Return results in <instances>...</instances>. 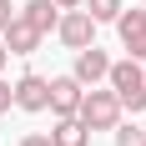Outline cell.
Wrapping results in <instances>:
<instances>
[{
  "instance_id": "14",
  "label": "cell",
  "mask_w": 146,
  "mask_h": 146,
  "mask_svg": "<svg viewBox=\"0 0 146 146\" xmlns=\"http://www.w3.org/2000/svg\"><path fill=\"white\" fill-rule=\"evenodd\" d=\"M10 20H15V10H10V0H0V30L10 25Z\"/></svg>"
},
{
  "instance_id": "10",
  "label": "cell",
  "mask_w": 146,
  "mask_h": 146,
  "mask_svg": "<svg viewBox=\"0 0 146 146\" xmlns=\"http://www.w3.org/2000/svg\"><path fill=\"white\" fill-rule=\"evenodd\" d=\"M45 136H50V146H91V131L76 116H56V126H50Z\"/></svg>"
},
{
  "instance_id": "9",
  "label": "cell",
  "mask_w": 146,
  "mask_h": 146,
  "mask_svg": "<svg viewBox=\"0 0 146 146\" xmlns=\"http://www.w3.org/2000/svg\"><path fill=\"white\" fill-rule=\"evenodd\" d=\"M20 20H30L40 35H50V30L60 25V10H56V0H25V5H20Z\"/></svg>"
},
{
  "instance_id": "7",
  "label": "cell",
  "mask_w": 146,
  "mask_h": 146,
  "mask_svg": "<svg viewBox=\"0 0 146 146\" xmlns=\"http://www.w3.org/2000/svg\"><path fill=\"white\" fill-rule=\"evenodd\" d=\"M0 40H5V50H10V56H30V50H40V30L30 25V20H20V10H15V20L5 30H0Z\"/></svg>"
},
{
  "instance_id": "13",
  "label": "cell",
  "mask_w": 146,
  "mask_h": 146,
  "mask_svg": "<svg viewBox=\"0 0 146 146\" xmlns=\"http://www.w3.org/2000/svg\"><path fill=\"white\" fill-rule=\"evenodd\" d=\"M10 106H15V86H10V81H5V76H0V116H5Z\"/></svg>"
},
{
  "instance_id": "6",
  "label": "cell",
  "mask_w": 146,
  "mask_h": 146,
  "mask_svg": "<svg viewBox=\"0 0 146 146\" xmlns=\"http://www.w3.org/2000/svg\"><path fill=\"white\" fill-rule=\"evenodd\" d=\"M71 76L81 81V86H101L106 76H111V56H106L101 45H86V50H76V66H71Z\"/></svg>"
},
{
  "instance_id": "1",
  "label": "cell",
  "mask_w": 146,
  "mask_h": 146,
  "mask_svg": "<svg viewBox=\"0 0 146 146\" xmlns=\"http://www.w3.org/2000/svg\"><path fill=\"white\" fill-rule=\"evenodd\" d=\"M106 86L116 91V101L121 111H131V116H141L146 111V71H141V60H111V76H106Z\"/></svg>"
},
{
  "instance_id": "11",
  "label": "cell",
  "mask_w": 146,
  "mask_h": 146,
  "mask_svg": "<svg viewBox=\"0 0 146 146\" xmlns=\"http://www.w3.org/2000/svg\"><path fill=\"white\" fill-rule=\"evenodd\" d=\"M81 10H86L91 20H96V25H116V15L126 10V5H121V0H86Z\"/></svg>"
},
{
  "instance_id": "2",
  "label": "cell",
  "mask_w": 146,
  "mask_h": 146,
  "mask_svg": "<svg viewBox=\"0 0 146 146\" xmlns=\"http://www.w3.org/2000/svg\"><path fill=\"white\" fill-rule=\"evenodd\" d=\"M76 121L86 126V131H116L121 126V101H116V91L111 86H91L86 96H81V111H76Z\"/></svg>"
},
{
  "instance_id": "4",
  "label": "cell",
  "mask_w": 146,
  "mask_h": 146,
  "mask_svg": "<svg viewBox=\"0 0 146 146\" xmlns=\"http://www.w3.org/2000/svg\"><path fill=\"white\" fill-rule=\"evenodd\" d=\"M116 35H121V45H126L131 60H146V5L116 15Z\"/></svg>"
},
{
  "instance_id": "17",
  "label": "cell",
  "mask_w": 146,
  "mask_h": 146,
  "mask_svg": "<svg viewBox=\"0 0 146 146\" xmlns=\"http://www.w3.org/2000/svg\"><path fill=\"white\" fill-rule=\"evenodd\" d=\"M5 60H10V50H5V40H0V71H5Z\"/></svg>"
},
{
  "instance_id": "15",
  "label": "cell",
  "mask_w": 146,
  "mask_h": 146,
  "mask_svg": "<svg viewBox=\"0 0 146 146\" xmlns=\"http://www.w3.org/2000/svg\"><path fill=\"white\" fill-rule=\"evenodd\" d=\"M20 146H50V136H40V131H35V136H25Z\"/></svg>"
},
{
  "instance_id": "5",
  "label": "cell",
  "mask_w": 146,
  "mask_h": 146,
  "mask_svg": "<svg viewBox=\"0 0 146 146\" xmlns=\"http://www.w3.org/2000/svg\"><path fill=\"white\" fill-rule=\"evenodd\" d=\"M15 106L20 111H30V116H40V111H50V81L35 71H25L20 81H15Z\"/></svg>"
},
{
  "instance_id": "3",
  "label": "cell",
  "mask_w": 146,
  "mask_h": 146,
  "mask_svg": "<svg viewBox=\"0 0 146 146\" xmlns=\"http://www.w3.org/2000/svg\"><path fill=\"white\" fill-rule=\"evenodd\" d=\"M56 35H60L66 50H86V45H96V20H91L86 10H60Z\"/></svg>"
},
{
  "instance_id": "8",
  "label": "cell",
  "mask_w": 146,
  "mask_h": 146,
  "mask_svg": "<svg viewBox=\"0 0 146 146\" xmlns=\"http://www.w3.org/2000/svg\"><path fill=\"white\" fill-rule=\"evenodd\" d=\"M81 96H86V86L76 76H50V111L56 116H76L81 111Z\"/></svg>"
},
{
  "instance_id": "16",
  "label": "cell",
  "mask_w": 146,
  "mask_h": 146,
  "mask_svg": "<svg viewBox=\"0 0 146 146\" xmlns=\"http://www.w3.org/2000/svg\"><path fill=\"white\" fill-rule=\"evenodd\" d=\"M86 0H56V10H81Z\"/></svg>"
},
{
  "instance_id": "12",
  "label": "cell",
  "mask_w": 146,
  "mask_h": 146,
  "mask_svg": "<svg viewBox=\"0 0 146 146\" xmlns=\"http://www.w3.org/2000/svg\"><path fill=\"white\" fill-rule=\"evenodd\" d=\"M111 136H116V146H146V131H141V126H116Z\"/></svg>"
}]
</instances>
